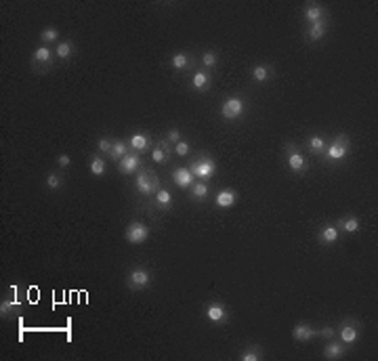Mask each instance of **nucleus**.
<instances>
[{"instance_id": "nucleus-22", "label": "nucleus", "mask_w": 378, "mask_h": 361, "mask_svg": "<svg viewBox=\"0 0 378 361\" xmlns=\"http://www.w3.org/2000/svg\"><path fill=\"white\" fill-rule=\"evenodd\" d=\"M89 168H91V172L95 174V177H103V174L107 172V164H105V160L101 158V156H91V162H89Z\"/></svg>"}, {"instance_id": "nucleus-20", "label": "nucleus", "mask_w": 378, "mask_h": 361, "mask_svg": "<svg viewBox=\"0 0 378 361\" xmlns=\"http://www.w3.org/2000/svg\"><path fill=\"white\" fill-rule=\"evenodd\" d=\"M74 42H70V40H61V42H57V47H55V55H57V59H61V61H66V59H70L72 55H74Z\"/></svg>"}, {"instance_id": "nucleus-40", "label": "nucleus", "mask_w": 378, "mask_h": 361, "mask_svg": "<svg viewBox=\"0 0 378 361\" xmlns=\"http://www.w3.org/2000/svg\"><path fill=\"white\" fill-rule=\"evenodd\" d=\"M317 334H319V336H326V338H332V336H334V327L326 325V327H321V330H319Z\"/></svg>"}, {"instance_id": "nucleus-33", "label": "nucleus", "mask_w": 378, "mask_h": 361, "mask_svg": "<svg viewBox=\"0 0 378 361\" xmlns=\"http://www.w3.org/2000/svg\"><path fill=\"white\" fill-rule=\"evenodd\" d=\"M61 185H63L61 174H57V172H49V174H47V187H49L51 191H57Z\"/></svg>"}, {"instance_id": "nucleus-2", "label": "nucleus", "mask_w": 378, "mask_h": 361, "mask_svg": "<svg viewBox=\"0 0 378 361\" xmlns=\"http://www.w3.org/2000/svg\"><path fill=\"white\" fill-rule=\"evenodd\" d=\"M189 170L193 172V177H196V179L210 181L214 174H217V162H214L212 158H208V156H200L198 160H193Z\"/></svg>"}, {"instance_id": "nucleus-16", "label": "nucleus", "mask_w": 378, "mask_h": 361, "mask_svg": "<svg viewBox=\"0 0 378 361\" xmlns=\"http://www.w3.org/2000/svg\"><path fill=\"white\" fill-rule=\"evenodd\" d=\"M154 204H156V208H160V210H170L172 208V195L168 193V189H164V187H160L156 193H154Z\"/></svg>"}, {"instance_id": "nucleus-31", "label": "nucleus", "mask_w": 378, "mask_h": 361, "mask_svg": "<svg viewBox=\"0 0 378 361\" xmlns=\"http://www.w3.org/2000/svg\"><path fill=\"white\" fill-rule=\"evenodd\" d=\"M240 359L242 361H258V359H263V351L258 346H248V351L240 353Z\"/></svg>"}, {"instance_id": "nucleus-23", "label": "nucleus", "mask_w": 378, "mask_h": 361, "mask_svg": "<svg viewBox=\"0 0 378 361\" xmlns=\"http://www.w3.org/2000/svg\"><path fill=\"white\" fill-rule=\"evenodd\" d=\"M170 65H172V70H185L191 65V57L187 53H175L172 55V59H170Z\"/></svg>"}, {"instance_id": "nucleus-30", "label": "nucleus", "mask_w": 378, "mask_h": 361, "mask_svg": "<svg viewBox=\"0 0 378 361\" xmlns=\"http://www.w3.org/2000/svg\"><path fill=\"white\" fill-rule=\"evenodd\" d=\"M208 191H210V189H208V185L204 183V181H196V183L191 185V195H193L196 200H204V198L208 195Z\"/></svg>"}, {"instance_id": "nucleus-15", "label": "nucleus", "mask_w": 378, "mask_h": 361, "mask_svg": "<svg viewBox=\"0 0 378 361\" xmlns=\"http://www.w3.org/2000/svg\"><path fill=\"white\" fill-rule=\"evenodd\" d=\"M319 19H326V9L317 3H311L305 7V21L307 24H315Z\"/></svg>"}, {"instance_id": "nucleus-37", "label": "nucleus", "mask_w": 378, "mask_h": 361, "mask_svg": "<svg viewBox=\"0 0 378 361\" xmlns=\"http://www.w3.org/2000/svg\"><path fill=\"white\" fill-rule=\"evenodd\" d=\"M112 145H114V141L105 139V137H101L99 141H97V147H99V151H105V154H110V151H112Z\"/></svg>"}, {"instance_id": "nucleus-7", "label": "nucleus", "mask_w": 378, "mask_h": 361, "mask_svg": "<svg viewBox=\"0 0 378 361\" xmlns=\"http://www.w3.org/2000/svg\"><path fill=\"white\" fill-rule=\"evenodd\" d=\"M286 164L290 166V170H294V172H305L307 170L305 156H302L294 145H288V149H286Z\"/></svg>"}, {"instance_id": "nucleus-4", "label": "nucleus", "mask_w": 378, "mask_h": 361, "mask_svg": "<svg viewBox=\"0 0 378 361\" xmlns=\"http://www.w3.org/2000/svg\"><path fill=\"white\" fill-rule=\"evenodd\" d=\"M244 109H246V103L242 97H229V99L221 105V116L225 120H237L244 116Z\"/></svg>"}, {"instance_id": "nucleus-27", "label": "nucleus", "mask_w": 378, "mask_h": 361, "mask_svg": "<svg viewBox=\"0 0 378 361\" xmlns=\"http://www.w3.org/2000/svg\"><path fill=\"white\" fill-rule=\"evenodd\" d=\"M32 59H34L36 63H51L53 61V51L49 47H38L34 51V55H32Z\"/></svg>"}, {"instance_id": "nucleus-36", "label": "nucleus", "mask_w": 378, "mask_h": 361, "mask_svg": "<svg viewBox=\"0 0 378 361\" xmlns=\"http://www.w3.org/2000/svg\"><path fill=\"white\" fill-rule=\"evenodd\" d=\"M11 309H19V302L17 300H3V304H0V313L9 315Z\"/></svg>"}, {"instance_id": "nucleus-24", "label": "nucleus", "mask_w": 378, "mask_h": 361, "mask_svg": "<svg viewBox=\"0 0 378 361\" xmlns=\"http://www.w3.org/2000/svg\"><path fill=\"white\" fill-rule=\"evenodd\" d=\"M338 229L344 233H357L359 231V218L357 216H347L342 218V221L338 223Z\"/></svg>"}, {"instance_id": "nucleus-17", "label": "nucleus", "mask_w": 378, "mask_h": 361, "mask_svg": "<svg viewBox=\"0 0 378 361\" xmlns=\"http://www.w3.org/2000/svg\"><path fill=\"white\" fill-rule=\"evenodd\" d=\"M342 355H344V344L340 340H332V342H328L326 346H323V357L330 359V361H336Z\"/></svg>"}, {"instance_id": "nucleus-8", "label": "nucleus", "mask_w": 378, "mask_h": 361, "mask_svg": "<svg viewBox=\"0 0 378 361\" xmlns=\"http://www.w3.org/2000/svg\"><path fill=\"white\" fill-rule=\"evenodd\" d=\"M137 170H141V158H139V154H135V151H128V154L118 162V172L133 174Z\"/></svg>"}, {"instance_id": "nucleus-5", "label": "nucleus", "mask_w": 378, "mask_h": 361, "mask_svg": "<svg viewBox=\"0 0 378 361\" xmlns=\"http://www.w3.org/2000/svg\"><path fill=\"white\" fill-rule=\"evenodd\" d=\"M149 283H151V275L145 267H135L128 273V286L133 290H145Z\"/></svg>"}, {"instance_id": "nucleus-12", "label": "nucleus", "mask_w": 378, "mask_h": 361, "mask_svg": "<svg viewBox=\"0 0 378 361\" xmlns=\"http://www.w3.org/2000/svg\"><path fill=\"white\" fill-rule=\"evenodd\" d=\"M338 237H340V229H338L336 225H326V227H321V231H319V235H317L319 244H323V246L336 244Z\"/></svg>"}, {"instance_id": "nucleus-39", "label": "nucleus", "mask_w": 378, "mask_h": 361, "mask_svg": "<svg viewBox=\"0 0 378 361\" xmlns=\"http://www.w3.org/2000/svg\"><path fill=\"white\" fill-rule=\"evenodd\" d=\"M168 141H170V143H179V141H181V133H179L177 128L168 130Z\"/></svg>"}, {"instance_id": "nucleus-13", "label": "nucleus", "mask_w": 378, "mask_h": 361, "mask_svg": "<svg viewBox=\"0 0 378 361\" xmlns=\"http://www.w3.org/2000/svg\"><path fill=\"white\" fill-rule=\"evenodd\" d=\"M315 334H317V330L313 325H309V323H296L292 327V338H294V340H298V342H307Z\"/></svg>"}, {"instance_id": "nucleus-34", "label": "nucleus", "mask_w": 378, "mask_h": 361, "mask_svg": "<svg viewBox=\"0 0 378 361\" xmlns=\"http://www.w3.org/2000/svg\"><path fill=\"white\" fill-rule=\"evenodd\" d=\"M217 61H219V57H217V53H212V51H206L202 55V63L206 65V68H214Z\"/></svg>"}, {"instance_id": "nucleus-25", "label": "nucleus", "mask_w": 378, "mask_h": 361, "mask_svg": "<svg viewBox=\"0 0 378 361\" xmlns=\"http://www.w3.org/2000/svg\"><path fill=\"white\" fill-rule=\"evenodd\" d=\"M126 154H128V145L124 143V141H114L112 151H110V158H112L114 162H120Z\"/></svg>"}, {"instance_id": "nucleus-28", "label": "nucleus", "mask_w": 378, "mask_h": 361, "mask_svg": "<svg viewBox=\"0 0 378 361\" xmlns=\"http://www.w3.org/2000/svg\"><path fill=\"white\" fill-rule=\"evenodd\" d=\"M166 149H168V145H166V141H162V143L151 151V160H154L156 164H164L166 160H168V154H166Z\"/></svg>"}, {"instance_id": "nucleus-29", "label": "nucleus", "mask_w": 378, "mask_h": 361, "mask_svg": "<svg viewBox=\"0 0 378 361\" xmlns=\"http://www.w3.org/2000/svg\"><path fill=\"white\" fill-rule=\"evenodd\" d=\"M269 76H271V70H269L267 65H256V68L252 70V78H254V82H258V84L267 82Z\"/></svg>"}, {"instance_id": "nucleus-35", "label": "nucleus", "mask_w": 378, "mask_h": 361, "mask_svg": "<svg viewBox=\"0 0 378 361\" xmlns=\"http://www.w3.org/2000/svg\"><path fill=\"white\" fill-rule=\"evenodd\" d=\"M189 151H191V147H189L187 141H179V143H175V154L177 156L185 158V156H189Z\"/></svg>"}, {"instance_id": "nucleus-32", "label": "nucleus", "mask_w": 378, "mask_h": 361, "mask_svg": "<svg viewBox=\"0 0 378 361\" xmlns=\"http://www.w3.org/2000/svg\"><path fill=\"white\" fill-rule=\"evenodd\" d=\"M309 149L313 151V154H323L326 151V141H323L321 137H317V135H313L311 139H309Z\"/></svg>"}, {"instance_id": "nucleus-26", "label": "nucleus", "mask_w": 378, "mask_h": 361, "mask_svg": "<svg viewBox=\"0 0 378 361\" xmlns=\"http://www.w3.org/2000/svg\"><path fill=\"white\" fill-rule=\"evenodd\" d=\"M40 40L45 42V45H55V42H59V30L53 28V26L45 28L40 32Z\"/></svg>"}, {"instance_id": "nucleus-1", "label": "nucleus", "mask_w": 378, "mask_h": 361, "mask_svg": "<svg viewBox=\"0 0 378 361\" xmlns=\"http://www.w3.org/2000/svg\"><path fill=\"white\" fill-rule=\"evenodd\" d=\"M135 189L141 193L143 198H151V195L160 189V181L149 170H139L137 179H135Z\"/></svg>"}, {"instance_id": "nucleus-38", "label": "nucleus", "mask_w": 378, "mask_h": 361, "mask_svg": "<svg viewBox=\"0 0 378 361\" xmlns=\"http://www.w3.org/2000/svg\"><path fill=\"white\" fill-rule=\"evenodd\" d=\"M57 164H59V166H61V168H68V166H70V164H72V158H70L68 154H61V156L57 158Z\"/></svg>"}, {"instance_id": "nucleus-6", "label": "nucleus", "mask_w": 378, "mask_h": 361, "mask_svg": "<svg viewBox=\"0 0 378 361\" xmlns=\"http://www.w3.org/2000/svg\"><path fill=\"white\" fill-rule=\"evenodd\" d=\"M338 340L342 344H353V342H357V338H359V325L355 323L353 319H347L342 325H340V330H338Z\"/></svg>"}, {"instance_id": "nucleus-11", "label": "nucleus", "mask_w": 378, "mask_h": 361, "mask_svg": "<svg viewBox=\"0 0 378 361\" xmlns=\"http://www.w3.org/2000/svg\"><path fill=\"white\" fill-rule=\"evenodd\" d=\"M204 315H206V319L212 321V323H225L227 317H229L227 315V309L221 302H210L206 307V311H204Z\"/></svg>"}, {"instance_id": "nucleus-21", "label": "nucleus", "mask_w": 378, "mask_h": 361, "mask_svg": "<svg viewBox=\"0 0 378 361\" xmlns=\"http://www.w3.org/2000/svg\"><path fill=\"white\" fill-rule=\"evenodd\" d=\"M191 84H193V89L196 91H208L210 89V76L206 72H196L193 74V78H191Z\"/></svg>"}, {"instance_id": "nucleus-10", "label": "nucleus", "mask_w": 378, "mask_h": 361, "mask_svg": "<svg viewBox=\"0 0 378 361\" xmlns=\"http://www.w3.org/2000/svg\"><path fill=\"white\" fill-rule=\"evenodd\" d=\"M193 179H196V177H193V172L189 168H185V166L172 170V181H175V185H177V187H181V189H191V185L196 183Z\"/></svg>"}, {"instance_id": "nucleus-3", "label": "nucleus", "mask_w": 378, "mask_h": 361, "mask_svg": "<svg viewBox=\"0 0 378 361\" xmlns=\"http://www.w3.org/2000/svg\"><path fill=\"white\" fill-rule=\"evenodd\" d=\"M124 237H126V242H131L135 246H141L147 242V237H149V227L141 221H135L126 227V231H124Z\"/></svg>"}, {"instance_id": "nucleus-18", "label": "nucleus", "mask_w": 378, "mask_h": 361, "mask_svg": "<svg viewBox=\"0 0 378 361\" xmlns=\"http://www.w3.org/2000/svg\"><path fill=\"white\" fill-rule=\"evenodd\" d=\"M237 200V193L233 189H223L217 193V198H214V204H217L219 208H231Z\"/></svg>"}, {"instance_id": "nucleus-19", "label": "nucleus", "mask_w": 378, "mask_h": 361, "mask_svg": "<svg viewBox=\"0 0 378 361\" xmlns=\"http://www.w3.org/2000/svg\"><path fill=\"white\" fill-rule=\"evenodd\" d=\"M128 147H131L133 151H139V154H143V151L149 149V139L141 133H137L131 137V141H128Z\"/></svg>"}, {"instance_id": "nucleus-14", "label": "nucleus", "mask_w": 378, "mask_h": 361, "mask_svg": "<svg viewBox=\"0 0 378 361\" xmlns=\"http://www.w3.org/2000/svg\"><path fill=\"white\" fill-rule=\"evenodd\" d=\"M326 32H328L326 19H319V21H315V24H309L307 38H309L311 42H317V40H321L323 36H326Z\"/></svg>"}, {"instance_id": "nucleus-9", "label": "nucleus", "mask_w": 378, "mask_h": 361, "mask_svg": "<svg viewBox=\"0 0 378 361\" xmlns=\"http://www.w3.org/2000/svg\"><path fill=\"white\" fill-rule=\"evenodd\" d=\"M347 151H349V143H347V139H344V137L334 139L330 145H326V156L330 160H344Z\"/></svg>"}]
</instances>
